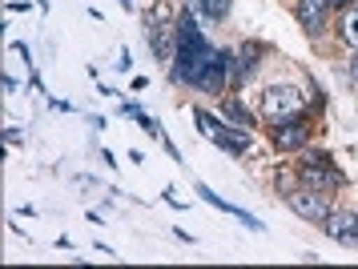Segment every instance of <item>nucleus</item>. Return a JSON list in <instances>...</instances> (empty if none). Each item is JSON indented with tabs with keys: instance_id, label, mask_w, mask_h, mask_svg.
Returning a JSON list of instances; mask_svg holds the SVG:
<instances>
[{
	"instance_id": "nucleus-5",
	"label": "nucleus",
	"mask_w": 358,
	"mask_h": 269,
	"mask_svg": "<svg viewBox=\"0 0 358 269\" xmlns=\"http://www.w3.org/2000/svg\"><path fill=\"white\" fill-rule=\"evenodd\" d=\"M310 117H290V121H278V129H274V145L282 149V153H290V149H302V145L310 141Z\"/></svg>"
},
{
	"instance_id": "nucleus-10",
	"label": "nucleus",
	"mask_w": 358,
	"mask_h": 269,
	"mask_svg": "<svg viewBox=\"0 0 358 269\" xmlns=\"http://www.w3.org/2000/svg\"><path fill=\"white\" fill-rule=\"evenodd\" d=\"M173 16H178V8H173V0H157L153 8H149V29H157V24H173Z\"/></svg>"
},
{
	"instance_id": "nucleus-7",
	"label": "nucleus",
	"mask_w": 358,
	"mask_h": 269,
	"mask_svg": "<svg viewBox=\"0 0 358 269\" xmlns=\"http://www.w3.org/2000/svg\"><path fill=\"white\" fill-rule=\"evenodd\" d=\"M355 225H358V217L350 209H330V217L322 221V229L330 241H350L355 238Z\"/></svg>"
},
{
	"instance_id": "nucleus-4",
	"label": "nucleus",
	"mask_w": 358,
	"mask_h": 269,
	"mask_svg": "<svg viewBox=\"0 0 358 269\" xmlns=\"http://www.w3.org/2000/svg\"><path fill=\"white\" fill-rule=\"evenodd\" d=\"M290 209L302 217V221H318L322 225L326 217H330V205H326V197L322 193H314L306 185V189H290Z\"/></svg>"
},
{
	"instance_id": "nucleus-12",
	"label": "nucleus",
	"mask_w": 358,
	"mask_h": 269,
	"mask_svg": "<svg viewBox=\"0 0 358 269\" xmlns=\"http://www.w3.org/2000/svg\"><path fill=\"white\" fill-rule=\"evenodd\" d=\"M226 117L234 121V129H245V133H254V117H250L242 105H234V101H229V105H226Z\"/></svg>"
},
{
	"instance_id": "nucleus-11",
	"label": "nucleus",
	"mask_w": 358,
	"mask_h": 269,
	"mask_svg": "<svg viewBox=\"0 0 358 269\" xmlns=\"http://www.w3.org/2000/svg\"><path fill=\"white\" fill-rule=\"evenodd\" d=\"M201 16H210V20H222L229 13V0H189Z\"/></svg>"
},
{
	"instance_id": "nucleus-16",
	"label": "nucleus",
	"mask_w": 358,
	"mask_h": 269,
	"mask_svg": "<svg viewBox=\"0 0 358 269\" xmlns=\"http://www.w3.org/2000/svg\"><path fill=\"white\" fill-rule=\"evenodd\" d=\"M355 241H358V225H355Z\"/></svg>"
},
{
	"instance_id": "nucleus-3",
	"label": "nucleus",
	"mask_w": 358,
	"mask_h": 269,
	"mask_svg": "<svg viewBox=\"0 0 358 269\" xmlns=\"http://www.w3.org/2000/svg\"><path fill=\"white\" fill-rule=\"evenodd\" d=\"M298 177L306 181L310 189H322V193H334L342 189V173L326 161V153H310V157H302V169H298Z\"/></svg>"
},
{
	"instance_id": "nucleus-13",
	"label": "nucleus",
	"mask_w": 358,
	"mask_h": 269,
	"mask_svg": "<svg viewBox=\"0 0 358 269\" xmlns=\"http://www.w3.org/2000/svg\"><path fill=\"white\" fill-rule=\"evenodd\" d=\"M194 117H197V129H201V133H206V137H213V129H217V121H213L210 112H206V109H197Z\"/></svg>"
},
{
	"instance_id": "nucleus-2",
	"label": "nucleus",
	"mask_w": 358,
	"mask_h": 269,
	"mask_svg": "<svg viewBox=\"0 0 358 269\" xmlns=\"http://www.w3.org/2000/svg\"><path fill=\"white\" fill-rule=\"evenodd\" d=\"M262 112L270 117V121H290L302 112V93L290 89V85H270L266 93H262Z\"/></svg>"
},
{
	"instance_id": "nucleus-1",
	"label": "nucleus",
	"mask_w": 358,
	"mask_h": 269,
	"mask_svg": "<svg viewBox=\"0 0 358 269\" xmlns=\"http://www.w3.org/2000/svg\"><path fill=\"white\" fill-rule=\"evenodd\" d=\"M178 32H181V45H178V57H173V80H185V85H197V77L206 73V64L217 57V48L201 36V29L194 24V16H181L178 20Z\"/></svg>"
},
{
	"instance_id": "nucleus-6",
	"label": "nucleus",
	"mask_w": 358,
	"mask_h": 269,
	"mask_svg": "<svg viewBox=\"0 0 358 269\" xmlns=\"http://www.w3.org/2000/svg\"><path fill=\"white\" fill-rule=\"evenodd\" d=\"M149 45H153V52H157V61H173V57H178L173 48L181 45L178 24H157V29H149Z\"/></svg>"
},
{
	"instance_id": "nucleus-9",
	"label": "nucleus",
	"mask_w": 358,
	"mask_h": 269,
	"mask_svg": "<svg viewBox=\"0 0 358 269\" xmlns=\"http://www.w3.org/2000/svg\"><path fill=\"white\" fill-rule=\"evenodd\" d=\"M338 36L346 41L350 48H358V8H346L338 20Z\"/></svg>"
},
{
	"instance_id": "nucleus-8",
	"label": "nucleus",
	"mask_w": 358,
	"mask_h": 269,
	"mask_svg": "<svg viewBox=\"0 0 358 269\" xmlns=\"http://www.w3.org/2000/svg\"><path fill=\"white\" fill-rule=\"evenodd\" d=\"M326 8H330V0H302V4H298V24H302L310 36H314V32H322Z\"/></svg>"
},
{
	"instance_id": "nucleus-14",
	"label": "nucleus",
	"mask_w": 358,
	"mask_h": 269,
	"mask_svg": "<svg viewBox=\"0 0 358 269\" xmlns=\"http://www.w3.org/2000/svg\"><path fill=\"white\" fill-rule=\"evenodd\" d=\"M350 4H358V0H330V8H342V13H346Z\"/></svg>"
},
{
	"instance_id": "nucleus-15",
	"label": "nucleus",
	"mask_w": 358,
	"mask_h": 269,
	"mask_svg": "<svg viewBox=\"0 0 358 269\" xmlns=\"http://www.w3.org/2000/svg\"><path fill=\"white\" fill-rule=\"evenodd\" d=\"M350 77H355V80H358V57H355V64H350Z\"/></svg>"
}]
</instances>
